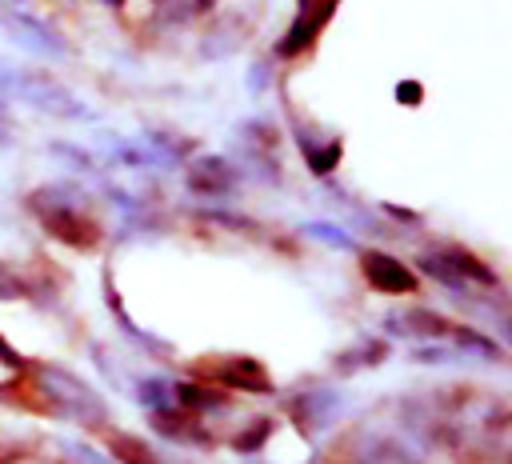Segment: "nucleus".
I'll return each mask as SVG.
<instances>
[{
  "mask_svg": "<svg viewBox=\"0 0 512 464\" xmlns=\"http://www.w3.org/2000/svg\"><path fill=\"white\" fill-rule=\"evenodd\" d=\"M360 272H364L368 288H376L384 296H408V292H416V272L408 264H400L396 256L380 252V248H364L360 252Z\"/></svg>",
  "mask_w": 512,
  "mask_h": 464,
  "instance_id": "obj_4",
  "label": "nucleus"
},
{
  "mask_svg": "<svg viewBox=\"0 0 512 464\" xmlns=\"http://www.w3.org/2000/svg\"><path fill=\"white\" fill-rule=\"evenodd\" d=\"M136 400H140L148 412L172 408V384L160 380V376H144V380H136Z\"/></svg>",
  "mask_w": 512,
  "mask_h": 464,
  "instance_id": "obj_14",
  "label": "nucleus"
},
{
  "mask_svg": "<svg viewBox=\"0 0 512 464\" xmlns=\"http://www.w3.org/2000/svg\"><path fill=\"white\" fill-rule=\"evenodd\" d=\"M396 100L412 108V104H420V100H424V88H420L416 80H400V84H396Z\"/></svg>",
  "mask_w": 512,
  "mask_h": 464,
  "instance_id": "obj_20",
  "label": "nucleus"
},
{
  "mask_svg": "<svg viewBox=\"0 0 512 464\" xmlns=\"http://www.w3.org/2000/svg\"><path fill=\"white\" fill-rule=\"evenodd\" d=\"M0 364H4V368H24V356H20L4 336H0Z\"/></svg>",
  "mask_w": 512,
  "mask_h": 464,
  "instance_id": "obj_21",
  "label": "nucleus"
},
{
  "mask_svg": "<svg viewBox=\"0 0 512 464\" xmlns=\"http://www.w3.org/2000/svg\"><path fill=\"white\" fill-rule=\"evenodd\" d=\"M20 296H28V284L0 264V300H20Z\"/></svg>",
  "mask_w": 512,
  "mask_h": 464,
  "instance_id": "obj_19",
  "label": "nucleus"
},
{
  "mask_svg": "<svg viewBox=\"0 0 512 464\" xmlns=\"http://www.w3.org/2000/svg\"><path fill=\"white\" fill-rule=\"evenodd\" d=\"M184 184H188V192L200 196V200H224V196L236 188V168H232L224 156H200V160L188 164Z\"/></svg>",
  "mask_w": 512,
  "mask_h": 464,
  "instance_id": "obj_7",
  "label": "nucleus"
},
{
  "mask_svg": "<svg viewBox=\"0 0 512 464\" xmlns=\"http://www.w3.org/2000/svg\"><path fill=\"white\" fill-rule=\"evenodd\" d=\"M264 84H268V76H264V68H252V76H248V88H252V92H260Z\"/></svg>",
  "mask_w": 512,
  "mask_h": 464,
  "instance_id": "obj_22",
  "label": "nucleus"
},
{
  "mask_svg": "<svg viewBox=\"0 0 512 464\" xmlns=\"http://www.w3.org/2000/svg\"><path fill=\"white\" fill-rule=\"evenodd\" d=\"M4 144H8V128L0 124V148H4Z\"/></svg>",
  "mask_w": 512,
  "mask_h": 464,
  "instance_id": "obj_24",
  "label": "nucleus"
},
{
  "mask_svg": "<svg viewBox=\"0 0 512 464\" xmlns=\"http://www.w3.org/2000/svg\"><path fill=\"white\" fill-rule=\"evenodd\" d=\"M296 144L304 148V160H308V172H312V176H328V172L340 164V156H344V148H340L336 140L316 144V140H308V136H296Z\"/></svg>",
  "mask_w": 512,
  "mask_h": 464,
  "instance_id": "obj_13",
  "label": "nucleus"
},
{
  "mask_svg": "<svg viewBox=\"0 0 512 464\" xmlns=\"http://www.w3.org/2000/svg\"><path fill=\"white\" fill-rule=\"evenodd\" d=\"M36 384H40V392L52 400V408L64 420H76L84 428H96V424L108 420V408H104L100 392H92L80 376H72L64 368H52V364H40L36 368Z\"/></svg>",
  "mask_w": 512,
  "mask_h": 464,
  "instance_id": "obj_2",
  "label": "nucleus"
},
{
  "mask_svg": "<svg viewBox=\"0 0 512 464\" xmlns=\"http://www.w3.org/2000/svg\"><path fill=\"white\" fill-rule=\"evenodd\" d=\"M268 432H272V420H248V428L240 436H232V448L236 452H256L268 440Z\"/></svg>",
  "mask_w": 512,
  "mask_h": 464,
  "instance_id": "obj_17",
  "label": "nucleus"
},
{
  "mask_svg": "<svg viewBox=\"0 0 512 464\" xmlns=\"http://www.w3.org/2000/svg\"><path fill=\"white\" fill-rule=\"evenodd\" d=\"M216 384L224 388H236V392H256V396H272V376L260 368V360H248V356H232L224 360L220 368L208 372Z\"/></svg>",
  "mask_w": 512,
  "mask_h": 464,
  "instance_id": "obj_9",
  "label": "nucleus"
},
{
  "mask_svg": "<svg viewBox=\"0 0 512 464\" xmlns=\"http://www.w3.org/2000/svg\"><path fill=\"white\" fill-rule=\"evenodd\" d=\"M332 8H336V0H304L296 20L284 28V36L276 44V56H300L304 48H312V40H320V28L332 20Z\"/></svg>",
  "mask_w": 512,
  "mask_h": 464,
  "instance_id": "obj_5",
  "label": "nucleus"
},
{
  "mask_svg": "<svg viewBox=\"0 0 512 464\" xmlns=\"http://www.w3.org/2000/svg\"><path fill=\"white\" fill-rule=\"evenodd\" d=\"M188 8H192V12H212L216 0H188Z\"/></svg>",
  "mask_w": 512,
  "mask_h": 464,
  "instance_id": "obj_23",
  "label": "nucleus"
},
{
  "mask_svg": "<svg viewBox=\"0 0 512 464\" xmlns=\"http://www.w3.org/2000/svg\"><path fill=\"white\" fill-rule=\"evenodd\" d=\"M420 268L432 276V280H440L444 288H456V292H464V284H460V276L448 268V260L440 256V252H428V256H420Z\"/></svg>",
  "mask_w": 512,
  "mask_h": 464,
  "instance_id": "obj_15",
  "label": "nucleus"
},
{
  "mask_svg": "<svg viewBox=\"0 0 512 464\" xmlns=\"http://www.w3.org/2000/svg\"><path fill=\"white\" fill-rule=\"evenodd\" d=\"M8 88L16 92V96H24V100H32L40 112H48V116H68V120H84L88 116V108L56 80V76H48V72H12L8 76Z\"/></svg>",
  "mask_w": 512,
  "mask_h": 464,
  "instance_id": "obj_3",
  "label": "nucleus"
},
{
  "mask_svg": "<svg viewBox=\"0 0 512 464\" xmlns=\"http://www.w3.org/2000/svg\"><path fill=\"white\" fill-rule=\"evenodd\" d=\"M304 232H312L316 240H328L332 248H356V240L336 224H304Z\"/></svg>",
  "mask_w": 512,
  "mask_h": 464,
  "instance_id": "obj_18",
  "label": "nucleus"
},
{
  "mask_svg": "<svg viewBox=\"0 0 512 464\" xmlns=\"http://www.w3.org/2000/svg\"><path fill=\"white\" fill-rule=\"evenodd\" d=\"M28 208L36 212V220L44 224L48 236L72 244V248H92L100 240V224L72 200V192H64L60 184H48V188H36L28 196Z\"/></svg>",
  "mask_w": 512,
  "mask_h": 464,
  "instance_id": "obj_1",
  "label": "nucleus"
},
{
  "mask_svg": "<svg viewBox=\"0 0 512 464\" xmlns=\"http://www.w3.org/2000/svg\"><path fill=\"white\" fill-rule=\"evenodd\" d=\"M384 328L392 336H416V340H448L452 332V320H444L440 312L432 308H404V312H392L384 320Z\"/></svg>",
  "mask_w": 512,
  "mask_h": 464,
  "instance_id": "obj_8",
  "label": "nucleus"
},
{
  "mask_svg": "<svg viewBox=\"0 0 512 464\" xmlns=\"http://www.w3.org/2000/svg\"><path fill=\"white\" fill-rule=\"evenodd\" d=\"M152 420H156V432L160 436H168V440H180V444H208V432L200 428V416L196 412H188V408H160V412H152Z\"/></svg>",
  "mask_w": 512,
  "mask_h": 464,
  "instance_id": "obj_10",
  "label": "nucleus"
},
{
  "mask_svg": "<svg viewBox=\"0 0 512 464\" xmlns=\"http://www.w3.org/2000/svg\"><path fill=\"white\" fill-rule=\"evenodd\" d=\"M0 24L12 32V40L16 44H24L28 52H36V56H64L68 52V44L44 24V20H36L32 12H16V8H0Z\"/></svg>",
  "mask_w": 512,
  "mask_h": 464,
  "instance_id": "obj_6",
  "label": "nucleus"
},
{
  "mask_svg": "<svg viewBox=\"0 0 512 464\" xmlns=\"http://www.w3.org/2000/svg\"><path fill=\"white\" fill-rule=\"evenodd\" d=\"M112 452H116L120 464H156L152 452H148L136 436H116V440H112Z\"/></svg>",
  "mask_w": 512,
  "mask_h": 464,
  "instance_id": "obj_16",
  "label": "nucleus"
},
{
  "mask_svg": "<svg viewBox=\"0 0 512 464\" xmlns=\"http://www.w3.org/2000/svg\"><path fill=\"white\" fill-rule=\"evenodd\" d=\"M292 416L304 424V428H328V420L336 416V408H340V400H336V392H304V396H296L292 404Z\"/></svg>",
  "mask_w": 512,
  "mask_h": 464,
  "instance_id": "obj_11",
  "label": "nucleus"
},
{
  "mask_svg": "<svg viewBox=\"0 0 512 464\" xmlns=\"http://www.w3.org/2000/svg\"><path fill=\"white\" fill-rule=\"evenodd\" d=\"M440 256H444L448 268L460 276V284H484V288H496V272H492L484 260H476L472 252H464V248H456V244H444Z\"/></svg>",
  "mask_w": 512,
  "mask_h": 464,
  "instance_id": "obj_12",
  "label": "nucleus"
}]
</instances>
